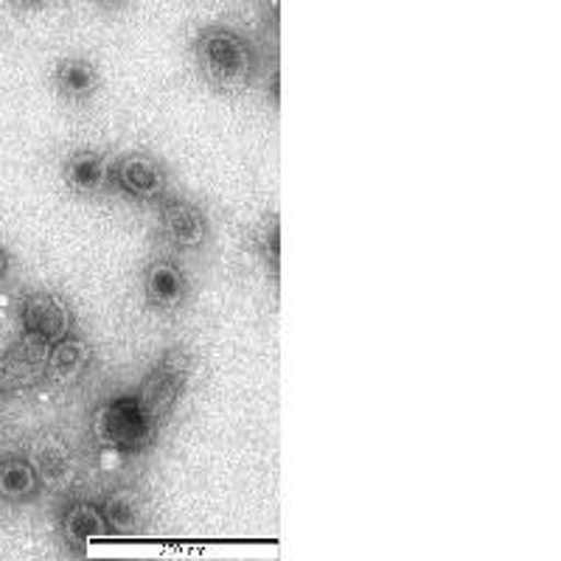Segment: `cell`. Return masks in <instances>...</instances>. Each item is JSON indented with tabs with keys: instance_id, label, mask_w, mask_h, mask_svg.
Instances as JSON below:
<instances>
[{
	"instance_id": "cell-1",
	"label": "cell",
	"mask_w": 561,
	"mask_h": 561,
	"mask_svg": "<svg viewBox=\"0 0 561 561\" xmlns=\"http://www.w3.org/2000/svg\"><path fill=\"white\" fill-rule=\"evenodd\" d=\"M197 77L217 96H242L264 82V54L253 37L230 23H205L192 37Z\"/></svg>"
},
{
	"instance_id": "cell-2",
	"label": "cell",
	"mask_w": 561,
	"mask_h": 561,
	"mask_svg": "<svg viewBox=\"0 0 561 561\" xmlns=\"http://www.w3.org/2000/svg\"><path fill=\"white\" fill-rule=\"evenodd\" d=\"M194 368H197V357H194L192 345L172 343L154 359L147 377L133 390L140 408L147 410V415L160 430L167 427L178 404L183 402L185 390L194 379Z\"/></svg>"
},
{
	"instance_id": "cell-3",
	"label": "cell",
	"mask_w": 561,
	"mask_h": 561,
	"mask_svg": "<svg viewBox=\"0 0 561 561\" xmlns=\"http://www.w3.org/2000/svg\"><path fill=\"white\" fill-rule=\"evenodd\" d=\"M163 430L140 408L135 393H118L102 402L90 419V435L99 447L118 455H144L154 447Z\"/></svg>"
},
{
	"instance_id": "cell-4",
	"label": "cell",
	"mask_w": 561,
	"mask_h": 561,
	"mask_svg": "<svg viewBox=\"0 0 561 561\" xmlns=\"http://www.w3.org/2000/svg\"><path fill=\"white\" fill-rule=\"evenodd\" d=\"M158 219V237L163 250L178 255H205L214 248L217 228L208 205L185 194H167L154 205Z\"/></svg>"
},
{
	"instance_id": "cell-5",
	"label": "cell",
	"mask_w": 561,
	"mask_h": 561,
	"mask_svg": "<svg viewBox=\"0 0 561 561\" xmlns=\"http://www.w3.org/2000/svg\"><path fill=\"white\" fill-rule=\"evenodd\" d=\"M138 289L149 312L172 318L192 304L194 275L183 262V255L172 253V250H154L140 267Z\"/></svg>"
},
{
	"instance_id": "cell-6",
	"label": "cell",
	"mask_w": 561,
	"mask_h": 561,
	"mask_svg": "<svg viewBox=\"0 0 561 561\" xmlns=\"http://www.w3.org/2000/svg\"><path fill=\"white\" fill-rule=\"evenodd\" d=\"M18 325L23 343L48 351L79 329L73 304L57 289H28L18 300Z\"/></svg>"
},
{
	"instance_id": "cell-7",
	"label": "cell",
	"mask_w": 561,
	"mask_h": 561,
	"mask_svg": "<svg viewBox=\"0 0 561 561\" xmlns=\"http://www.w3.org/2000/svg\"><path fill=\"white\" fill-rule=\"evenodd\" d=\"M113 194L133 205L154 208L172 194V172L167 160L147 149H127L113 158Z\"/></svg>"
},
{
	"instance_id": "cell-8",
	"label": "cell",
	"mask_w": 561,
	"mask_h": 561,
	"mask_svg": "<svg viewBox=\"0 0 561 561\" xmlns=\"http://www.w3.org/2000/svg\"><path fill=\"white\" fill-rule=\"evenodd\" d=\"M54 534H57V542L65 556L84 559L90 542L110 539V528L104 523L99 500L65 491V497L59 500L57 511H54Z\"/></svg>"
},
{
	"instance_id": "cell-9",
	"label": "cell",
	"mask_w": 561,
	"mask_h": 561,
	"mask_svg": "<svg viewBox=\"0 0 561 561\" xmlns=\"http://www.w3.org/2000/svg\"><path fill=\"white\" fill-rule=\"evenodd\" d=\"M59 180L65 192L79 199L113 197V154L93 147L70 149L59 160Z\"/></svg>"
},
{
	"instance_id": "cell-10",
	"label": "cell",
	"mask_w": 561,
	"mask_h": 561,
	"mask_svg": "<svg viewBox=\"0 0 561 561\" xmlns=\"http://www.w3.org/2000/svg\"><path fill=\"white\" fill-rule=\"evenodd\" d=\"M26 455L34 469H37L45 489L65 494V491L77 485L79 458L62 433H57V430H43V433H37L32 438V444H28Z\"/></svg>"
},
{
	"instance_id": "cell-11",
	"label": "cell",
	"mask_w": 561,
	"mask_h": 561,
	"mask_svg": "<svg viewBox=\"0 0 561 561\" xmlns=\"http://www.w3.org/2000/svg\"><path fill=\"white\" fill-rule=\"evenodd\" d=\"M51 90L68 107H90L104 88L102 68L88 54H65L51 68Z\"/></svg>"
},
{
	"instance_id": "cell-12",
	"label": "cell",
	"mask_w": 561,
	"mask_h": 561,
	"mask_svg": "<svg viewBox=\"0 0 561 561\" xmlns=\"http://www.w3.org/2000/svg\"><path fill=\"white\" fill-rule=\"evenodd\" d=\"M99 508H102L110 536L133 539L144 534L149 525V500L135 483H122L104 491L99 497Z\"/></svg>"
},
{
	"instance_id": "cell-13",
	"label": "cell",
	"mask_w": 561,
	"mask_h": 561,
	"mask_svg": "<svg viewBox=\"0 0 561 561\" xmlns=\"http://www.w3.org/2000/svg\"><path fill=\"white\" fill-rule=\"evenodd\" d=\"M93 363H96V348L84 337L82 329L70 332L68 337H62L45 351V374H48L51 382L62 385V388L77 385L79 379L88 377Z\"/></svg>"
},
{
	"instance_id": "cell-14",
	"label": "cell",
	"mask_w": 561,
	"mask_h": 561,
	"mask_svg": "<svg viewBox=\"0 0 561 561\" xmlns=\"http://www.w3.org/2000/svg\"><path fill=\"white\" fill-rule=\"evenodd\" d=\"M43 480L26 453L0 455V503L20 508L43 497Z\"/></svg>"
},
{
	"instance_id": "cell-15",
	"label": "cell",
	"mask_w": 561,
	"mask_h": 561,
	"mask_svg": "<svg viewBox=\"0 0 561 561\" xmlns=\"http://www.w3.org/2000/svg\"><path fill=\"white\" fill-rule=\"evenodd\" d=\"M244 248L262 267L275 289L280 287V217L278 210H267L253 228L244 233Z\"/></svg>"
},
{
	"instance_id": "cell-16",
	"label": "cell",
	"mask_w": 561,
	"mask_h": 561,
	"mask_svg": "<svg viewBox=\"0 0 561 561\" xmlns=\"http://www.w3.org/2000/svg\"><path fill=\"white\" fill-rule=\"evenodd\" d=\"M12 270H14V255H12V250H9L7 244L0 242V287L7 284L9 275H12Z\"/></svg>"
},
{
	"instance_id": "cell-17",
	"label": "cell",
	"mask_w": 561,
	"mask_h": 561,
	"mask_svg": "<svg viewBox=\"0 0 561 561\" xmlns=\"http://www.w3.org/2000/svg\"><path fill=\"white\" fill-rule=\"evenodd\" d=\"M14 9H23V12H34V9L45 7V0H9Z\"/></svg>"
},
{
	"instance_id": "cell-18",
	"label": "cell",
	"mask_w": 561,
	"mask_h": 561,
	"mask_svg": "<svg viewBox=\"0 0 561 561\" xmlns=\"http://www.w3.org/2000/svg\"><path fill=\"white\" fill-rule=\"evenodd\" d=\"M96 3L104 9H122V7H127L129 0H96Z\"/></svg>"
}]
</instances>
